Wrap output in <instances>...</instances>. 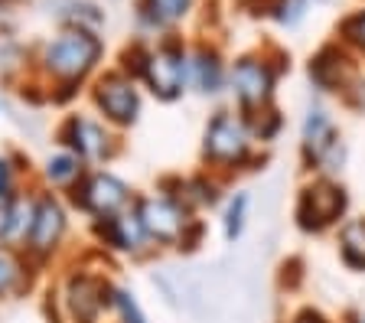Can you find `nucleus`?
Returning <instances> with one entry per match:
<instances>
[{
    "label": "nucleus",
    "mask_w": 365,
    "mask_h": 323,
    "mask_svg": "<svg viewBox=\"0 0 365 323\" xmlns=\"http://www.w3.org/2000/svg\"><path fill=\"white\" fill-rule=\"evenodd\" d=\"M101 59H105V39L98 33L62 26L36 53V69L49 82L46 98L53 105H68L101 72Z\"/></svg>",
    "instance_id": "f257e3e1"
},
{
    "label": "nucleus",
    "mask_w": 365,
    "mask_h": 323,
    "mask_svg": "<svg viewBox=\"0 0 365 323\" xmlns=\"http://www.w3.org/2000/svg\"><path fill=\"white\" fill-rule=\"evenodd\" d=\"M111 281L114 277L101 262L88 265L85 258L68 262L46 291V297L53 300L49 323H105Z\"/></svg>",
    "instance_id": "f03ea898"
},
{
    "label": "nucleus",
    "mask_w": 365,
    "mask_h": 323,
    "mask_svg": "<svg viewBox=\"0 0 365 323\" xmlns=\"http://www.w3.org/2000/svg\"><path fill=\"white\" fill-rule=\"evenodd\" d=\"M134 215L144 225L147 239L153 242V248H196L199 235H202V222L196 219V212L182 206L173 193L167 190H150V193H137L134 196Z\"/></svg>",
    "instance_id": "7ed1b4c3"
},
{
    "label": "nucleus",
    "mask_w": 365,
    "mask_h": 323,
    "mask_svg": "<svg viewBox=\"0 0 365 323\" xmlns=\"http://www.w3.org/2000/svg\"><path fill=\"white\" fill-rule=\"evenodd\" d=\"M68 232H72V209H68L66 196L53 190H43L36 186V196H33V222L26 232V242H23L20 252L26 255V262L46 275L66 252Z\"/></svg>",
    "instance_id": "20e7f679"
},
{
    "label": "nucleus",
    "mask_w": 365,
    "mask_h": 323,
    "mask_svg": "<svg viewBox=\"0 0 365 323\" xmlns=\"http://www.w3.org/2000/svg\"><path fill=\"white\" fill-rule=\"evenodd\" d=\"M53 144L76 154L85 167H111L124 154L121 134L108 128L95 111H78V108L59 118L53 131Z\"/></svg>",
    "instance_id": "39448f33"
},
{
    "label": "nucleus",
    "mask_w": 365,
    "mask_h": 323,
    "mask_svg": "<svg viewBox=\"0 0 365 323\" xmlns=\"http://www.w3.org/2000/svg\"><path fill=\"white\" fill-rule=\"evenodd\" d=\"M134 196H137V190L118 170L88 167L82 173V180L66 193V202L72 209V215L78 212L85 222H95V219H111V215L130 209L134 206Z\"/></svg>",
    "instance_id": "423d86ee"
},
{
    "label": "nucleus",
    "mask_w": 365,
    "mask_h": 323,
    "mask_svg": "<svg viewBox=\"0 0 365 323\" xmlns=\"http://www.w3.org/2000/svg\"><path fill=\"white\" fill-rule=\"evenodd\" d=\"M137 82L157 101L167 105L180 101L190 92V46L173 33L160 36L153 46H147V59Z\"/></svg>",
    "instance_id": "0eeeda50"
},
{
    "label": "nucleus",
    "mask_w": 365,
    "mask_h": 323,
    "mask_svg": "<svg viewBox=\"0 0 365 323\" xmlns=\"http://www.w3.org/2000/svg\"><path fill=\"white\" fill-rule=\"evenodd\" d=\"M88 101H91V111L118 134L130 131L140 121V115H144V88H140L137 78L124 76L118 66L91 78Z\"/></svg>",
    "instance_id": "6e6552de"
},
{
    "label": "nucleus",
    "mask_w": 365,
    "mask_h": 323,
    "mask_svg": "<svg viewBox=\"0 0 365 323\" xmlns=\"http://www.w3.org/2000/svg\"><path fill=\"white\" fill-rule=\"evenodd\" d=\"M255 157V134L242 111L222 108L202 131V160L209 170H242Z\"/></svg>",
    "instance_id": "1a4fd4ad"
},
{
    "label": "nucleus",
    "mask_w": 365,
    "mask_h": 323,
    "mask_svg": "<svg viewBox=\"0 0 365 323\" xmlns=\"http://www.w3.org/2000/svg\"><path fill=\"white\" fill-rule=\"evenodd\" d=\"M91 248L101 252L105 258H121V262H147L157 248L147 239L144 225L134 215V209L111 215V219H95L88 222Z\"/></svg>",
    "instance_id": "9d476101"
},
{
    "label": "nucleus",
    "mask_w": 365,
    "mask_h": 323,
    "mask_svg": "<svg viewBox=\"0 0 365 323\" xmlns=\"http://www.w3.org/2000/svg\"><path fill=\"white\" fill-rule=\"evenodd\" d=\"M300 154H304L307 170H317L323 180H333L342 170L346 150H342L339 131H336V124L327 108L313 105L307 111L304 128H300Z\"/></svg>",
    "instance_id": "9b49d317"
},
{
    "label": "nucleus",
    "mask_w": 365,
    "mask_h": 323,
    "mask_svg": "<svg viewBox=\"0 0 365 323\" xmlns=\"http://www.w3.org/2000/svg\"><path fill=\"white\" fill-rule=\"evenodd\" d=\"M274 85H277V69L264 56H238L228 69V88L238 101V111L245 118L258 115L274 101Z\"/></svg>",
    "instance_id": "f8f14e48"
},
{
    "label": "nucleus",
    "mask_w": 365,
    "mask_h": 323,
    "mask_svg": "<svg viewBox=\"0 0 365 323\" xmlns=\"http://www.w3.org/2000/svg\"><path fill=\"white\" fill-rule=\"evenodd\" d=\"M346 212V193L342 186H336L333 180L319 177L317 183L304 186L300 190V200H297V225L304 232H323L329 225L339 222V215Z\"/></svg>",
    "instance_id": "ddd939ff"
},
{
    "label": "nucleus",
    "mask_w": 365,
    "mask_h": 323,
    "mask_svg": "<svg viewBox=\"0 0 365 323\" xmlns=\"http://www.w3.org/2000/svg\"><path fill=\"white\" fill-rule=\"evenodd\" d=\"M39 277L43 275L26 262V255L20 248L0 245V304H10V300H20L26 294H33Z\"/></svg>",
    "instance_id": "4468645a"
},
{
    "label": "nucleus",
    "mask_w": 365,
    "mask_h": 323,
    "mask_svg": "<svg viewBox=\"0 0 365 323\" xmlns=\"http://www.w3.org/2000/svg\"><path fill=\"white\" fill-rule=\"evenodd\" d=\"M190 88H196L205 98H215L228 88V66L215 46L190 49Z\"/></svg>",
    "instance_id": "2eb2a0df"
},
{
    "label": "nucleus",
    "mask_w": 365,
    "mask_h": 323,
    "mask_svg": "<svg viewBox=\"0 0 365 323\" xmlns=\"http://www.w3.org/2000/svg\"><path fill=\"white\" fill-rule=\"evenodd\" d=\"M196 0H137L134 20L144 36H167L182 16L192 10Z\"/></svg>",
    "instance_id": "dca6fc26"
},
{
    "label": "nucleus",
    "mask_w": 365,
    "mask_h": 323,
    "mask_svg": "<svg viewBox=\"0 0 365 323\" xmlns=\"http://www.w3.org/2000/svg\"><path fill=\"white\" fill-rule=\"evenodd\" d=\"M85 170H88V167H85L76 154H68V150H62V147H53V150L43 157L39 170H36V186L66 196V193L72 190L78 180H82Z\"/></svg>",
    "instance_id": "f3484780"
},
{
    "label": "nucleus",
    "mask_w": 365,
    "mask_h": 323,
    "mask_svg": "<svg viewBox=\"0 0 365 323\" xmlns=\"http://www.w3.org/2000/svg\"><path fill=\"white\" fill-rule=\"evenodd\" d=\"M49 14L56 16V24L62 26H78V30L98 33L105 26V10L91 0H49Z\"/></svg>",
    "instance_id": "a211bd4d"
},
{
    "label": "nucleus",
    "mask_w": 365,
    "mask_h": 323,
    "mask_svg": "<svg viewBox=\"0 0 365 323\" xmlns=\"http://www.w3.org/2000/svg\"><path fill=\"white\" fill-rule=\"evenodd\" d=\"M108 320L111 323H150L137 291L130 284H124V281H118V277L111 281V291H108Z\"/></svg>",
    "instance_id": "6ab92c4d"
},
{
    "label": "nucleus",
    "mask_w": 365,
    "mask_h": 323,
    "mask_svg": "<svg viewBox=\"0 0 365 323\" xmlns=\"http://www.w3.org/2000/svg\"><path fill=\"white\" fill-rule=\"evenodd\" d=\"M30 186V160L16 150H0V202H10Z\"/></svg>",
    "instance_id": "aec40b11"
},
{
    "label": "nucleus",
    "mask_w": 365,
    "mask_h": 323,
    "mask_svg": "<svg viewBox=\"0 0 365 323\" xmlns=\"http://www.w3.org/2000/svg\"><path fill=\"white\" fill-rule=\"evenodd\" d=\"M342 262L352 268H365V219H352L339 229Z\"/></svg>",
    "instance_id": "412c9836"
},
{
    "label": "nucleus",
    "mask_w": 365,
    "mask_h": 323,
    "mask_svg": "<svg viewBox=\"0 0 365 323\" xmlns=\"http://www.w3.org/2000/svg\"><path fill=\"white\" fill-rule=\"evenodd\" d=\"M248 193H232L225 202V209H222V232H225L228 242H238L245 232V222H248Z\"/></svg>",
    "instance_id": "4be33fe9"
},
{
    "label": "nucleus",
    "mask_w": 365,
    "mask_h": 323,
    "mask_svg": "<svg viewBox=\"0 0 365 323\" xmlns=\"http://www.w3.org/2000/svg\"><path fill=\"white\" fill-rule=\"evenodd\" d=\"M339 33L349 46H356V49L365 53V10H356V14L346 16V20L339 24Z\"/></svg>",
    "instance_id": "5701e85b"
},
{
    "label": "nucleus",
    "mask_w": 365,
    "mask_h": 323,
    "mask_svg": "<svg viewBox=\"0 0 365 323\" xmlns=\"http://www.w3.org/2000/svg\"><path fill=\"white\" fill-rule=\"evenodd\" d=\"M16 26V10L14 0H0V36H10Z\"/></svg>",
    "instance_id": "b1692460"
}]
</instances>
